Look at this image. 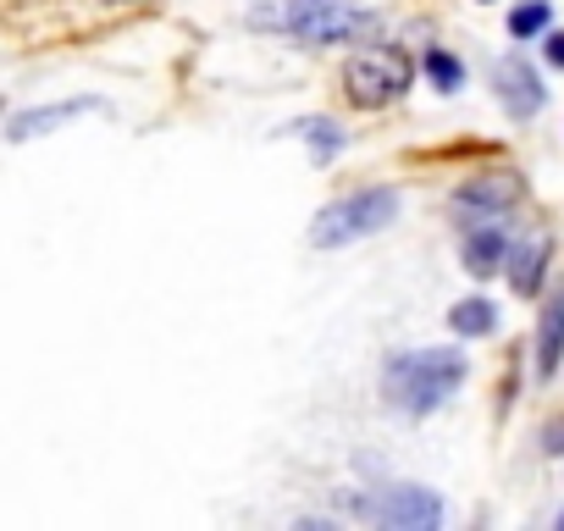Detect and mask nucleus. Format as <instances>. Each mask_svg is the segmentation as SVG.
Returning <instances> with one entry per match:
<instances>
[{
  "label": "nucleus",
  "instance_id": "12",
  "mask_svg": "<svg viewBox=\"0 0 564 531\" xmlns=\"http://www.w3.org/2000/svg\"><path fill=\"white\" fill-rule=\"evenodd\" d=\"M448 322H454V333L481 338V333H492V322H498V316H492V305H487V300H459Z\"/></svg>",
  "mask_w": 564,
  "mask_h": 531
},
{
  "label": "nucleus",
  "instance_id": "3",
  "mask_svg": "<svg viewBox=\"0 0 564 531\" xmlns=\"http://www.w3.org/2000/svg\"><path fill=\"white\" fill-rule=\"evenodd\" d=\"M404 84H410V62H404L399 51H360V56L349 62V95H355L360 106H382V100H393Z\"/></svg>",
  "mask_w": 564,
  "mask_h": 531
},
{
  "label": "nucleus",
  "instance_id": "16",
  "mask_svg": "<svg viewBox=\"0 0 564 531\" xmlns=\"http://www.w3.org/2000/svg\"><path fill=\"white\" fill-rule=\"evenodd\" d=\"M542 448H547V454H564V421H553V426L542 432Z\"/></svg>",
  "mask_w": 564,
  "mask_h": 531
},
{
  "label": "nucleus",
  "instance_id": "13",
  "mask_svg": "<svg viewBox=\"0 0 564 531\" xmlns=\"http://www.w3.org/2000/svg\"><path fill=\"white\" fill-rule=\"evenodd\" d=\"M542 29H547V7H542V0L509 12V34H514V40H531V34H542Z\"/></svg>",
  "mask_w": 564,
  "mask_h": 531
},
{
  "label": "nucleus",
  "instance_id": "14",
  "mask_svg": "<svg viewBox=\"0 0 564 531\" xmlns=\"http://www.w3.org/2000/svg\"><path fill=\"white\" fill-rule=\"evenodd\" d=\"M426 78H432L437 89H459V84H465V67H459L448 51H432V56H426Z\"/></svg>",
  "mask_w": 564,
  "mask_h": 531
},
{
  "label": "nucleus",
  "instance_id": "18",
  "mask_svg": "<svg viewBox=\"0 0 564 531\" xmlns=\"http://www.w3.org/2000/svg\"><path fill=\"white\" fill-rule=\"evenodd\" d=\"M558 525H564V520H558Z\"/></svg>",
  "mask_w": 564,
  "mask_h": 531
},
{
  "label": "nucleus",
  "instance_id": "9",
  "mask_svg": "<svg viewBox=\"0 0 564 531\" xmlns=\"http://www.w3.org/2000/svg\"><path fill=\"white\" fill-rule=\"evenodd\" d=\"M498 254H503V238H498V227H487V232H470V238H465V272H476V278L498 272Z\"/></svg>",
  "mask_w": 564,
  "mask_h": 531
},
{
  "label": "nucleus",
  "instance_id": "6",
  "mask_svg": "<svg viewBox=\"0 0 564 531\" xmlns=\"http://www.w3.org/2000/svg\"><path fill=\"white\" fill-rule=\"evenodd\" d=\"M498 89H503V106H509L514 117H531V111H542V84H536V73H531L520 56L498 62Z\"/></svg>",
  "mask_w": 564,
  "mask_h": 531
},
{
  "label": "nucleus",
  "instance_id": "1",
  "mask_svg": "<svg viewBox=\"0 0 564 531\" xmlns=\"http://www.w3.org/2000/svg\"><path fill=\"white\" fill-rule=\"evenodd\" d=\"M465 382V360L459 355H448V349H426V355H404V360H393V371H388V388H393V399L404 404V410H432V404H443L454 388Z\"/></svg>",
  "mask_w": 564,
  "mask_h": 531
},
{
  "label": "nucleus",
  "instance_id": "15",
  "mask_svg": "<svg viewBox=\"0 0 564 531\" xmlns=\"http://www.w3.org/2000/svg\"><path fill=\"white\" fill-rule=\"evenodd\" d=\"M300 133H305V139L322 150V155H338V144H344V139H338V128H333L327 117H311V122H300Z\"/></svg>",
  "mask_w": 564,
  "mask_h": 531
},
{
  "label": "nucleus",
  "instance_id": "4",
  "mask_svg": "<svg viewBox=\"0 0 564 531\" xmlns=\"http://www.w3.org/2000/svg\"><path fill=\"white\" fill-rule=\"evenodd\" d=\"M289 29L305 34L311 45H338L360 29V12L349 0H289Z\"/></svg>",
  "mask_w": 564,
  "mask_h": 531
},
{
  "label": "nucleus",
  "instance_id": "10",
  "mask_svg": "<svg viewBox=\"0 0 564 531\" xmlns=\"http://www.w3.org/2000/svg\"><path fill=\"white\" fill-rule=\"evenodd\" d=\"M520 194V183L509 177V172H492V177H481V183H465L459 188V205H509Z\"/></svg>",
  "mask_w": 564,
  "mask_h": 531
},
{
  "label": "nucleus",
  "instance_id": "7",
  "mask_svg": "<svg viewBox=\"0 0 564 531\" xmlns=\"http://www.w3.org/2000/svg\"><path fill=\"white\" fill-rule=\"evenodd\" d=\"M558 360H564V294L547 300V311H542V338H536V366H542V377H553Z\"/></svg>",
  "mask_w": 564,
  "mask_h": 531
},
{
  "label": "nucleus",
  "instance_id": "8",
  "mask_svg": "<svg viewBox=\"0 0 564 531\" xmlns=\"http://www.w3.org/2000/svg\"><path fill=\"white\" fill-rule=\"evenodd\" d=\"M542 260H547V232H531V243H520L514 260H509V283H514V294H536V283H542Z\"/></svg>",
  "mask_w": 564,
  "mask_h": 531
},
{
  "label": "nucleus",
  "instance_id": "11",
  "mask_svg": "<svg viewBox=\"0 0 564 531\" xmlns=\"http://www.w3.org/2000/svg\"><path fill=\"white\" fill-rule=\"evenodd\" d=\"M78 111H89V100H73V106H51V111H29V117H18V122H12V139H34L40 128H56V122L78 117Z\"/></svg>",
  "mask_w": 564,
  "mask_h": 531
},
{
  "label": "nucleus",
  "instance_id": "2",
  "mask_svg": "<svg viewBox=\"0 0 564 531\" xmlns=\"http://www.w3.org/2000/svg\"><path fill=\"white\" fill-rule=\"evenodd\" d=\"M393 216H399V194L366 188V194H355V199L327 205V210L316 216V227H311V243H316V249H338V243H355V238H366V232H382Z\"/></svg>",
  "mask_w": 564,
  "mask_h": 531
},
{
  "label": "nucleus",
  "instance_id": "17",
  "mask_svg": "<svg viewBox=\"0 0 564 531\" xmlns=\"http://www.w3.org/2000/svg\"><path fill=\"white\" fill-rule=\"evenodd\" d=\"M547 62H553V67H564V34H553V40H547Z\"/></svg>",
  "mask_w": 564,
  "mask_h": 531
},
{
  "label": "nucleus",
  "instance_id": "5",
  "mask_svg": "<svg viewBox=\"0 0 564 531\" xmlns=\"http://www.w3.org/2000/svg\"><path fill=\"white\" fill-rule=\"evenodd\" d=\"M382 520L410 525V531H426V525H437V520H443V503H437L426 487H399V492H388Z\"/></svg>",
  "mask_w": 564,
  "mask_h": 531
}]
</instances>
